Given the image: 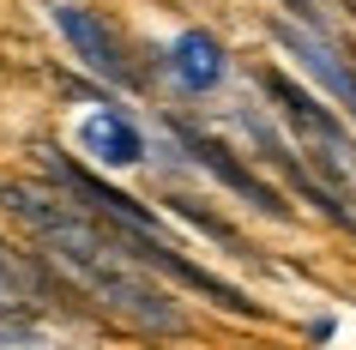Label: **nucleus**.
I'll list each match as a JSON object with an SVG mask.
<instances>
[{"mask_svg":"<svg viewBox=\"0 0 356 350\" xmlns=\"http://www.w3.org/2000/svg\"><path fill=\"white\" fill-rule=\"evenodd\" d=\"M0 212L19 218L24 230L42 241V254L85 290V302H103L115 320H127V326H139V332H169V338L188 332L181 302H175L163 284H151V272L115 241V223L97 218V212H85L79 200H67L55 182L49 187L0 182Z\"/></svg>","mask_w":356,"mask_h":350,"instance_id":"obj_1","label":"nucleus"},{"mask_svg":"<svg viewBox=\"0 0 356 350\" xmlns=\"http://www.w3.org/2000/svg\"><path fill=\"white\" fill-rule=\"evenodd\" d=\"M260 85L272 91V103H278V115L290 121V127L302 133V145H308V164L326 175V182L344 193V200H356V133L338 121L320 97H308L302 85H290L284 73H260Z\"/></svg>","mask_w":356,"mask_h":350,"instance_id":"obj_2","label":"nucleus"},{"mask_svg":"<svg viewBox=\"0 0 356 350\" xmlns=\"http://www.w3.org/2000/svg\"><path fill=\"white\" fill-rule=\"evenodd\" d=\"M55 31L67 37V49H73V55L85 61L97 79H109V85H121V91H139V67H133L127 42L115 37L97 13H85V6H67V0H60V6H55Z\"/></svg>","mask_w":356,"mask_h":350,"instance_id":"obj_3","label":"nucleus"},{"mask_svg":"<svg viewBox=\"0 0 356 350\" xmlns=\"http://www.w3.org/2000/svg\"><path fill=\"white\" fill-rule=\"evenodd\" d=\"M175 139L193 151V164L206 169V175H218V182L236 193V200H248L254 212H266V218H290V205H284V193L266 175H254V169L236 157V151L224 145V139H211V133H200V127H188V121H175Z\"/></svg>","mask_w":356,"mask_h":350,"instance_id":"obj_4","label":"nucleus"},{"mask_svg":"<svg viewBox=\"0 0 356 350\" xmlns=\"http://www.w3.org/2000/svg\"><path fill=\"white\" fill-rule=\"evenodd\" d=\"M272 37H278L284 49H290V55H296L302 67H308V73H314L320 85H326V91L356 115V67L338 55L332 37H320V31H296V24H272Z\"/></svg>","mask_w":356,"mask_h":350,"instance_id":"obj_5","label":"nucleus"},{"mask_svg":"<svg viewBox=\"0 0 356 350\" xmlns=\"http://www.w3.org/2000/svg\"><path fill=\"white\" fill-rule=\"evenodd\" d=\"M85 145H91L103 164H139V157H145V139H139L127 121H115V115H91V121H85Z\"/></svg>","mask_w":356,"mask_h":350,"instance_id":"obj_6","label":"nucleus"},{"mask_svg":"<svg viewBox=\"0 0 356 350\" xmlns=\"http://www.w3.org/2000/svg\"><path fill=\"white\" fill-rule=\"evenodd\" d=\"M163 205H169V212H175V218H188L193 230H200V236L224 241L229 254H242V260H260V254H254V248H248V236H242V230H236V223H224V218H218V212H206V205H200V200H188V193H163Z\"/></svg>","mask_w":356,"mask_h":350,"instance_id":"obj_7","label":"nucleus"},{"mask_svg":"<svg viewBox=\"0 0 356 350\" xmlns=\"http://www.w3.org/2000/svg\"><path fill=\"white\" fill-rule=\"evenodd\" d=\"M175 73L188 79L193 91H206V85H218V79H224V49L193 31V37H181V49H175Z\"/></svg>","mask_w":356,"mask_h":350,"instance_id":"obj_8","label":"nucleus"},{"mask_svg":"<svg viewBox=\"0 0 356 350\" xmlns=\"http://www.w3.org/2000/svg\"><path fill=\"white\" fill-rule=\"evenodd\" d=\"M350 13H356V0H350Z\"/></svg>","mask_w":356,"mask_h":350,"instance_id":"obj_9","label":"nucleus"}]
</instances>
